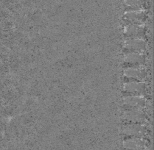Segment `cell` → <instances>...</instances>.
I'll return each mask as SVG.
<instances>
[{
  "label": "cell",
  "mask_w": 154,
  "mask_h": 150,
  "mask_svg": "<svg viewBox=\"0 0 154 150\" xmlns=\"http://www.w3.org/2000/svg\"><path fill=\"white\" fill-rule=\"evenodd\" d=\"M125 91L131 94H142L145 91V85L139 81H131L130 82L126 83L125 85Z\"/></svg>",
  "instance_id": "6da1fadb"
},
{
  "label": "cell",
  "mask_w": 154,
  "mask_h": 150,
  "mask_svg": "<svg viewBox=\"0 0 154 150\" xmlns=\"http://www.w3.org/2000/svg\"><path fill=\"white\" fill-rule=\"evenodd\" d=\"M125 118L134 123H140L145 119V115L139 109H133L125 112Z\"/></svg>",
  "instance_id": "7a4b0ae2"
},
{
  "label": "cell",
  "mask_w": 154,
  "mask_h": 150,
  "mask_svg": "<svg viewBox=\"0 0 154 150\" xmlns=\"http://www.w3.org/2000/svg\"><path fill=\"white\" fill-rule=\"evenodd\" d=\"M123 146L128 150H142L144 147V143L138 138H131L124 141Z\"/></svg>",
  "instance_id": "3957f363"
},
{
  "label": "cell",
  "mask_w": 154,
  "mask_h": 150,
  "mask_svg": "<svg viewBox=\"0 0 154 150\" xmlns=\"http://www.w3.org/2000/svg\"><path fill=\"white\" fill-rule=\"evenodd\" d=\"M125 104L132 108L137 109L144 105L145 100L143 99V98L138 97V96H131V97L125 98Z\"/></svg>",
  "instance_id": "277c9868"
},
{
  "label": "cell",
  "mask_w": 154,
  "mask_h": 150,
  "mask_svg": "<svg viewBox=\"0 0 154 150\" xmlns=\"http://www.w3.org/2000/svg\"><path fill=\"white\" fill-rule=\"evenodd\" d=\"M124 132L130 135H141L145 132V129L142 125L134 124L127 125L124 129Z\"/></svg>",
  "instance_id": "5b68a950"
},
{
  "label": "cell",
  "mask_w": 154,
  "mask_h": 150,
  "mask_svg": "<svg viewBox=\"0 0 154 150\" xmlns=\"http://www.w3.org/2000/svg\"><path fill=\"white\" fill-rule=\"evenodd\" d=\"M126 76L132 79L140 80L145 76V73L143 70L139 68H130L125 71Z\"/></svg>",
  "instance_id": "8992f818"
},
{
  "label": "cell",
  "mask_w": 154,
  "mask_h": 150,
  "mask_svg": "<svg viewBox=\"0 0 154 150\" xmlns=\"http://www.w3.org/2000/svg\"><path fill=\"white\" fill-rule=\"evenodd\" d=\"M127 46L135 52H138L139 51L143 50V48L145 47V43L141 39H131L127 44Z\"/></svg>",
  "instance_id": "52a82bcc"
},
{
  "label": "cell",
  "mask_w": 154,
  "mask_h": 150,
  "mask_svg": "<svg viewBox=\"0 0 154 150\" xmlns=\"http://www.w3.org/2000/svg\"><path fill=\"white\" fill-rule=\"evenodd\" d=\"M143 56L137 52L131 53L126 57V61L130 64H140L143 62Z\"/></svg>",
  "instance_id": "ba28073f"
},
{
  "label": "cell",
  "mask_w": 154,
  "mask_h": 150,
  "mask_svg": "<svg viewBox=\"0 0 154 150\" xmlns=\"http://www.w3.org/2000/svg\"><path fill=\"white\" fill-rule=\"evenodd\" d=\"M129 28L130 29H129L128 33H130L131 35H133V36H138L139 34L142 32V30H141L140 27H138L137 25L131 26Z\"/></svg>",
  "instance_id": "9c48e42d"
}]
</instances>
